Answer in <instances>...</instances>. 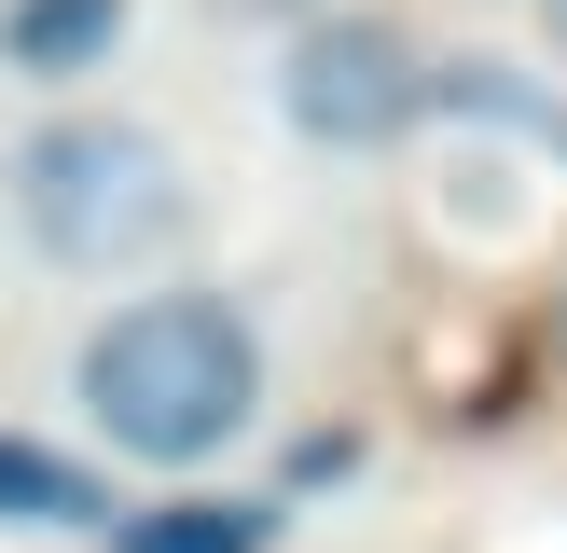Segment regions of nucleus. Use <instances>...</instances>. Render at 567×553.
<instances>
[{
  "label": "nucleus",
  "instance_id": "5",
  "mask_svg": "<svg viewBox=\"0 0 567 553\" xmlns=\"http://www.w3.org/2000/svg\"><path fill=\"white\" fill-rule=\"evenodd\" d=\"M125 498H111L97 457H70V442L42 429H0V525H55V540H83V525H111Z\"/></svg>",
  "mask_w": 567,
  "mask_h": 553
},
{
  "label": "nucleus",
  "instance_id": "8",
  "mask_svg": "<svg viewBox=\"0 0 567 553\" xmlns=\"http://www.w3.org/2000/svg\"><path fill=\"white\" fill-rule=\"evenodd\" d=\"M540 14H554V28H567V0H540Z\"/></svg>",
  "mask_w": 567,
  "mask_h": 553
},
{
  "label": "nucleus",
  "instance_id": "3",
  "mask_svg": "<svg viewBox=\"0 0 567 553\" xmlns=\"http://www.w3.org/2000/svg\"><path fill=\"white\" fill-rule=\"evenodd\" d=\"M277 125L319 138V153H388V138L430 125V55L388 14H305L277 42Z\"/></svg>",
  "mask_w": 567,
  "mask_h": 553
},
{
  "label": "nucleus",
  "instance_id": "6",
  "mask_svg": "<svg viewBox=\"0 0 567 553\" xmlns=\"http://www.w3.org/2000/svg\"><path fill=\"white\" fill-rule=\"evenodd\" d=\"M277 525H291V498H166V512H111V553H277Z\"/></svg>",
  "mask_w": 567,
  "mask_h": 553
},
{
  "label": "nucleus",
  "instance_id": "4",
  "mask_svg": "<svg viewBox=\"0 0 567 553\" xmlns=\"http://www.w3.org/2000/svg\"><path fill=\"white\" fill-rule=\"evenodd\" d=\"M125 28H138V0H14L0 14V70L14 83H83V70L125 55Z\"/></svg>",
  "mask_w": 567,
  "mask_h": 553
},
{
  "label": "nucleus",
  "instance_id": "1",
  "mask_svg": "<svg viewBox=\"0 0 567 553\" xmlns=\"http://www.w3.org/2000/svg\"><path fill=\"white\" fill-rule=\"evenodd\" d=\"M264 332H249L236 291H194V276H166V291L111 304L97 332H83L70 359V401L83 429H97V457H138V470H208L236 457L249 429H264Z\"/></svg>",
  "mask_w": 567,
  "mask_h": 553
},
{
  "label": "nucleus",
  "instance_id": "2",
  "mask_svg": "<svg viewBox=\"0 0 567 553\" xmlns=\"http://www.w3.org/2000/svg\"><path fill=\"white\" fill-rule=\"evenodd\" d=\"M0 194H14V236L42 249L55 276H153L166 249L194 236V180L153 125L125 111H42V125L0 153Z\"/></svg>",
  "mask_w": 567,
  "mask_h": 553
},
{
  "label": "nucleus",
  "instance_id": "7",
  "mask_svg": "<svg viewBox=\"0 0 567 553\" xmlns=\"http://www.w3.org/2000/svg\"><path fill=\"white\" fill-rule=\"evenodd\" d=\"M430 111L498 125V138H554V97H540L526 70H498V55H430Z\"/></svg>",
  "mask_w": 567,
  "mask_h": 553
}]
</instances>
